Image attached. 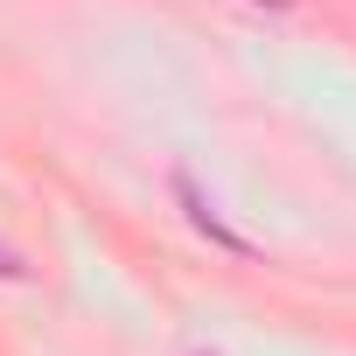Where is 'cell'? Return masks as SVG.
I'll return each instance as SVG.
<instances>
[{
    "label": "cell",
    "mask_w": 356,
    "mask_h": 356,
    "mask_svg": "<svg viewBox=\"0 0 356 356\" xmlns=\"http://www.w3.org/2000/svg\"><path fill=\"white\" fill-rule=\"evenodd\" d=\"M22 273H29V266H22V259H15L8 245H0V280H22Z\"/></svg>",
    "instance_id": "6da1fadb"
}]
</instances>
